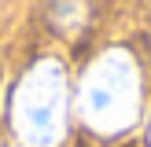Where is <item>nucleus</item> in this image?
Here are the masks:
<instances>
[{
  "label": "nucleus",
  "instance_id": "f03ea898",
  "mask_svg": "<svg viewBox=\"0 0 151 147\" xmlns=\"http://www.w3.org/2000/svg\"><path fill=\"white\" fill-rule=\"evenodd\" d=\"M70 125V74L44 55L19 77L11 99V129L22 147H59Z\"/></svg>",
  "mask_w": 151,
  "mask_h": 147
},
{
  "label": "nucleus",
  "instance_id": "f257e3e1",
  "mask_svg": "<svg viewBox=\"0 0 151 147\" xmlns=\"http://www.w3.org/2000/svg\"><path fill=\"white\" fill-rule=\"evenodd\" d=\"M144 103L140 63L125 48H107L81 70L74 110L96 136H122L137 125Z\"/></svg>",
  "mask_w": 151,
  "mask_h": 147
},
{
  "label": "nucleus",
  "instance_id": "7ed1b4c3",
  "mask_svg": "<svg viewBox=\"0 0 151 147\" xmlns=\"http://www.w3.org/2000/svg\"><path fill=\"white\" fill-rule=\"evenodd\" d=\"M147 143H151V125H147Z\"/></svg>",
  "mask_w": 151,
  "mask_h": 147
}]
</instances>
